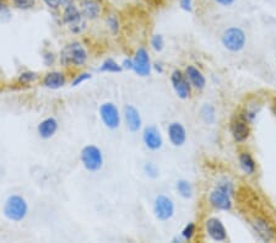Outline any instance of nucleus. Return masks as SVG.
Masks as SVG:
<instances>
[{"mask_svg":"<svg viewBox=\"0 0 276 243\" xmlns=\"http://www.w3.org/2000/svg\"><path fill=\"white\" fill-rule=\"evenodd\" d=\"M252 225H253L254 231H256V234L258 235L259 239L262 240V241L270 242L273 241V240H275L276 234H275L274 227L270 225L265 219H262V218L254 219Z\"/></svg>","mask_w":276,"mask_h":243,"instance_id":"11","label":"nucleus"},{"mask_svg":"<svg viewBox=\"0 0 276 243\" xmlns=\"http://www.w3.org/2000/svg\"><path fill=\"white\" fill-rule=\"evenodd\" d=\"M153 213L161 221H167L174 215V204L167 195H158L153 203Z\"/></svg>","mask_w":276,"mask_h":243,"instance_id":"5","label":"nucleus"},{"mask_svg":"<svg viewBox=\"0 0 276 243\" xmlns=\"http://www.w3.org/2000/svg\"><path fill=\"white\" fill-rule=\"evenodd\" d=\"M251 135L248 121L238 120L232 124V136L237 142H243Z\"/></svg>","mask_w":276,"mask_h":243,"instance_id":"16","label":"nucleus"},{"mask_svg":"<svg viewBox=\"0 0 276 243\" xmlns=\"http://www.w3.org/2000/svg\"><path fill=\"white\" fill-rule=\"evenodd\" d=\"M144 171H145V173L150 177V178H157L158 177V168L155 163H152V162L145 163Z\"/></svg>","mask_w":276,"mask_h":243,"instance_id":"27","label":"nucleus"},{"mask_svg":"<svg viewBox=\"0 0 276 243\" xmlns=\"http://www.w3.org/2000/svg\"><path fill=\"white\" fill-rule=\"evenodd\" d=\"M274 113H275V116H276V106L274 107Z\"/></svg>","mask_w":276,"mask_h":243,"instance_id":"38","label":"nucleus"},{"mask_svg":"<svg viewBox=\"0 0 276 243\" xmlns=\"http://www.w3.org/2000/svg\"><path fill=\"white\" fill-rule=\"evenodd\" d=\"M12 2H14V5L17 7V9L27 10L34 6L36 0H12Z\"/></svg>","mask_w":276,"mask_h":243,"instance_id":"26","label":"nucleus"},{"mask_svg":"<svg viewBox=\"0 0 276 243\" xmlns=\"http://www.w3.org/2000/svg\"><path fill=\"white\" fill-rule=\"evenodd\" d=\"M180 7L185 11H192V0H180Z\"/></svg>","mask_w":276,"mask_h":243,"instance_id":"34","label":"nucleus"},{"mask_svg":"<svg viewBox=\"0 0 276 243\" xmlns=\"http://www.w3.org/2000/svg\"><path fill=\"white\" fill-rule=\"evenodd\" d=\"M38 134L41 138L43 139H49L50 136H53L55 134L58 129V122L54 118H47V120L42 121L38 124Z\"/></svg>","mask_w":276,"mask_h":243,"instance_id":"18","label":"nucleus"},{"mask_svg":"<svg viewBox=\"0 0 276 243\" xmlns=\"http://www.w3.org/2000/svg\"><path fill=\"white\" fill-rule=\"evenodd\" d=\"M87 60V53L80 43H70L63 49L62 62L63 64L82 65Z\"/></svg>","mask_w":276,"mask_h":243,"instance_id":"4","label":"nucleus"},{"mask_svg":"<svg viewBox=\"0 0 276 243\" xmlns=\"http://www.w3.org/2000/svg\"><path fill=\"white\" fill-rule=\"evenodd\" d=\"M64 20L74 32H79L81 30L80 25H85L84 20H82V14H80V11L74 5L66 6L64 11Z\"/></svg>","mask_w":276,"mask_h":243,"instance_id":"14","label":"nucleus"},{"mask_svg":"<svg viewBox=\"0 0 276 243\" xmlns=\"http://www.w3.org/2000/svg\"><path fill=\"white\" fill-rule=\"evenodd\" d=\"M151 47L153 48V51L161 52L164 47V41L163 37L161 35H155L151 38Z\"/></svg>","mask_w":276,"mask_h":243,"instance_id":"25","label":"nucleus"},{"mask_svg":"<svg viewBox=\"0 0 276 243\" xmlns=\"http://www.w3.org/2000/svg\"><path fill=\"white\" fill-rule=\"evenodd\" d=\"M240 166L244 173L253 174L256 172V161H254V158L252 157V155L248 154V152H242V154L240 155Z\"/></svg>","mask_w":276,"mask_h":243,"instance_id":"21","label":"nucleus"},{"mask_svg":"<svg viewBox=\"0 0 276 243\" xmlns=\"http://www.w3.org/2000/svg\"><path fill=\"white\" fill-rule=\"evenodd\" d=\"M221 43L228 52H241L244 47H246L247 35L241 27L232 26V27H228L227 30L222 33Z\"/></svg>","mask_w":276,"mask_h":243,"instance_id":"1","label":"nucleus"},{"mask_svg":"<svg viewBox=\"0 0 276 243\" xmlns=\"http://www.w3.org/2000/svg\"><path fill=\"white\" fill-rule=\"evenodd\" d=\"M176 188L180 197L185 198V199H189V198L193 197V186L190 184V182L185 181V179H179L176 184Z\"/></svg>","mask_w":276,"mask_h":243,"instance_id":"23","label":"nucleus"},{"mask_svg":"<svg viewBox=\"0 0 276 243\" xmlns=\"http://www.w3.org/2000/svg\"><path fill=\"white\" fill-rule=\"evenodd\" d=\"M236 0H215V2H217L221 6H231V5L235 4Z\"/></svg>","mask_w":276,"mask_h":243,"instance_id":"35","label":"nucleus"},{"mask_svg":"<svg viewBox=\"0 0 276 243\" xmlns=\"http://www.w3.org/2000/svg\"><path fill=\"white\" fill-rule=\"evenodd\" d=\"M200 117L206 124H214L216 121V111L212 105L205 104L200 108Z\"/></svg>","mask_w":276,"mask_h":243,"instance_id":"22","label":"nucleus"},{"mask_svg":"<svg viewBox=\"0 0 276 243\" xmlns=\"http://www.w3.org/2000/svg\"><path fill=\"white\" fill-rule=\"evenodd\" d=\"M43 1L46 2L49 7H52V9H58V7L60 6V4L63 2V0H43Z\"/></svg>","mask_w":276,"mask_h":243,"instance_id":"33","label":"nucleus"},{"mask_svg":"<svg viewBox=\"0 0 276 243\" xmlns=\"http://www.w3.org/2000/svg\"><path fill=\"white\" fill-rule=\"evenodd\" d=\"M142 139H144V142L147 149L158 150L162 147V135H161L160 130L156 126H146L144 134H142Z\"/></svg>","mask_w":276,"mask_h":243,"instance_id":"13","label":"nucleus"},{"mask_svg":"<svg viewBox=\"0 0 276 243\" xmlns=\"http://www.w3.org/2000/svg\"><path fill=\"white\" fill-rule=\"evenodd\" d=\"M100 116L101 120H102L107 128L116 129L121 124V116H119L118 108L116 107V105L111 104V102H107V104H103L101 106Z\"/></svg>","mask_w":276,"mask_h":243,"instance_id":"6","label":"nucleus"},{"mask_svg":"<svg viewBox=\"0 0 276 243\" xmlns=\"http://www.w3.org/2000/svg\"><path fill=\"white\" fill-rule=\"evenodd\" d=\"M275 62H276V59H275Z\"/></svg>","mask_w":276,"mask_h":243,"instance_id":"39","label":"nucleus"},{"mask_svg":"<svg viewBox=\"0 0 276 243\" xmlns=\"http://www.w3.org/2000/svg\"><path fill=\"white\" fill-rule=\"evenodd\" d=\"M89 79H91V74H87V73L81 74L80 76H78V78H76L75 80L73 81V86H78V85H80V84L84 83V81L89 80Z\"/></svg>","mask_w":276,"mask_h":243,"instance_id":"32","label":"nucleus"},{"mask_svg":"<svg viewBox=\"0 0 276 243\" xmlns=\"http://www.w3.org/2000/svg\"><path fill=\"white\" fill-rule=\"evenodd\" d=\"M36 78H37L36 74L30 73V71H28V73H23L22 75L20 76L18 80H20L21 83H31V81H33Z\"/></svg>","mask_w":276,"mask_h":243,"instance_id":"31","label":"nucleus"},{"mask_svg":"<svg viewBox=\"0 0 276 243\" xmlns=\"http://www.w3.org/2000/svg\"><path fill=\"white\" fill-rule=\"evenodd\" d=\"M171 83L174 92L179 99L185 100L190 96V83L187 76L183 75L182 71L174 70L171 75Z\"/></svg>","mask_w":276,"mask_h":243,"instance_id":"8","label":"nucleus"},{"mask_svg":"<svg viewBox=\"0 0 276 243\" xmlns=\"http://www.w3.org/2000/svg\"><path fill=\"white\" fill-rule=\"evenodd\" d=\"M206 234L215 242H224L227 240V231L222 221L217 218H210L205 223Z\"/></svg>","mask_w":276,"mask_h":243,"instance_id":"7","label":"nucleus"},{"mask_svg":"<svg viewBox=\"0 0 276 243\" xmlns=\"http://www.w3.org/2000/svg\"><path fill=\"white\" fill-rule=\"evenodd\" d=\"M4 7H5V2L2 1V0H0V10L4 9Z\"/></svg>","mask_w":276,"mask_h":243,"instance_id":"37","label":"nucleus"},{"mask_svg":"<svg viewBox=\"0 0 276 243\" xmlns=\"http://www.w3.org/2000/svg\"><path fill=\"white\" fill-rule=\"evenodd\" d=\"M217 187L221 189H224V191H226L227 193H230L231 195H232L233 192H235V189H233V184L231 183L230 181H227V179H224V181L219 182Z\"/></svg>","mask_w":276,"mask_h":243,"instance_id":"29","label":"nucleus"},{"mask_svg":"<svg viewBox=\"0 0 276 243\" xmlns=\"http://www.w3.org/2000/svg\"><path fill=\"white\" fill-rule=\"evenodd\" d=\"M43 84L44 86L49 87V89H59V87L64 86L65 84L64 74L59 73V71H53V73L47 74Z\"/></svg>","mask_w":276,"mask_h":243,"instance_id":"20","label":"nucleus"},{"mask_svg":"<svg viewBox=\"0 0 276 243\" xmlns=\"http://www.w3.org/2000/svg\"><path fill=\"white\" fill-rule=\"evenodd\" d=\"M101 71H107V73H121L122 67L113 59H107L101 67Z\"/></svg>","mask_w":276,"mask_h":243,"instance_id":"24","label":"nucleus"},{"mask_svg":"<svg viewBox=\"0 0 276 243\" xmlns=\"http://www.w3.org/2000/svg\"><path fill=\"white\" fill-rule=\"evenodd\" d=\"M81 12L87 18H96L101 12V5L96 0H84L81 2Z\"/></svg>","mask_w":276,"mask_h":243,"instance_id":"19","label":"nucleus"},{"mask_svg":"<svg viewBox=\"0 0 276 243\" xmlns=\"http://www.w3.org/2000/svg\"><path fill=\"white\" fill-rule=\"evenodd\" d=\"M122 65H123L124 69H133V68H134V62L130 59H126Z\"/></svg>","mask_w":276,"mask_h":243,"instance_id":"36","label":"nucleus"},{"mask_svg":"<svg viewBox=\"0 0 276 243\" xmlns=\"http://www.w3.org/2000/svg\"><path fill=\"white\" fill-rule=\"evenodd\" d=\"M81 162L87 171L97 172L103 166L102 152L95 145H87L81 151Z\"/></svg>","mask_w":276,"mask_h":243,"instance_id":"3","label":"nucleus"},{"mask_svg":"<svg viewBox=\"0 0 276 243\" xmlns=\"http://www.w3.org/2000/svg\"><path fill=\"white\" fill-rule=\"evenodd\" d=\"M133 62H134V68H133V70H134L138 75L140 76L150 75L151 63H150V58H148L146 49L144 48L138 49Z\"/></svg>","mask_w":276,"mask_h":243,"instance_id":"10","label":"nucleus"},{"mask_svg":"<svg viewBox=\"0 0 276 243\" xmlns=\"http://www.w3.org/2000/svg\"><path fill=\"white\" fill-rule=\"evenodd\" d=\"M194 234H195V225L193 223H190L183 229L182 237L184 240H187V241H190V240L193 239V236H194Z\"/></svg>","mask_w":276,"mask_h":243,"instance_id":"28","label":"nucleus"},{"mask_svg":"<svg viewBox=\"0 0 276 243\" xmlns=\"http://www.w3.org/2000/svg\"><path fill=\"white\" fill-rule=\"evenodd\" d=\"M124 120H126V124L128 129L132 133H137L140 128H141V116L140 112L132 105H127L123 111Z\"/></svg>","mask_w":276,"mask_h":243,"instance_id":"12","label":"nucleus"},{"mask_svg":"<svg viewBox=\"0 0 276 243\" xmlns=\"http://www.w3.org/2000/svg\"><path fill=\"white\" fill-rule=\"evenodd\" d=\"M108 26H110V28L112 30L113 33L118 32V28H119V23L118 20H117V17L112 15L110 18H108Z\"/></svg>","mask_w":276,"mask_h":243,"instance_id":"30","label":"nucleus"},{"mask_svg":"<svg viewBox=\"0 0 276 243\" xmlns=\"http://www.w3.org/2000/svg\"><path fill=\"white\" fill-rule=\"evenodd\" d=\"M168 138L169 141L174 145V146H182L184 145L185 140H187V131L185 128L180 123H171L168 126Z\"/></svg>","mask_w":276,"mask_h":243,"instance_id":"15","label":"nucleus"},{"mask_svg":"<svg viewBox=\"0 0 276 243\" xmlns=\"http://www.w3.org/2000/svg\"><path fill=\"white\" fill-rule=\"evenodd\" d=\"M28 207L26 200L21 195H11L7 198L4 207V214L9 220L21 221L26 218Z\"/></svg>","mask_w":276,"mask_h":243,"instance_id":"2","label":"nucleus"},{"mask_svg":"<svg viewBox=\"0 0 276 243\" xmlns=\"http://www.w3.org/2000/svg\"><path fill=\"white\" fill-rule=\"evenodd\" d=\"M209 202H210L211 207H214L217 210L222 211H228L232 208V200H231V194L227 193L224 189L216 188L210 193V197H209Z\"/></svg>","mask_w":276,"mask_h":243,"instance_id":"9","label":"nucleus"},{"mask_svg":"<svg viewBox=\"0 0 276 243\" xmlns=\"http://www.w3.org/2000/svg\"><path fill=\"white\" fill-rule=\"evenodd\" d=\"M185 76L189 80L190 85L193 87H195L196 90H203L206 85V80L205 76L203 75L200 70L198 68H195L194 65H189L185 69Z\"/></svg>","mask_w":276,"mask_h":243,"instance_id":"17","label":"nucleus"}]
</instances>
